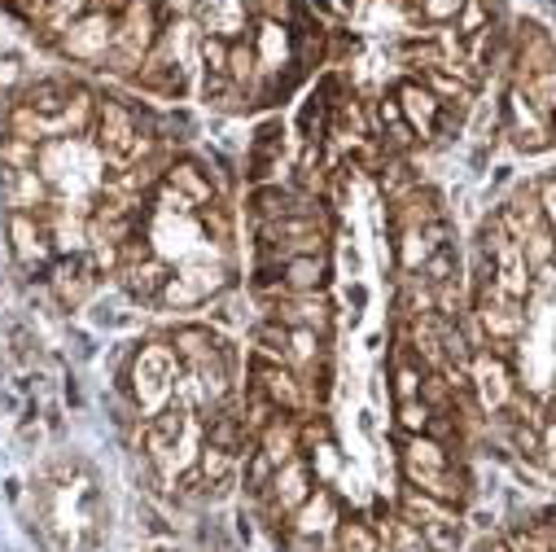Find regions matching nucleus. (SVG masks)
Segmentation results:
<instances>
[{
	"mask_svg": "<svg viewBox=\"0 0 556 552\" xmlns=\"http://www.w3.org/2000/svg\"><path fill=\"white\" fill-rule=\"evenodd\" d=\"M180 373H185V368H180V360H176L172 342H167V338H154V342H146V347H136L131 368L123 373V386L131 390L136 407L159 412V407L172 399V390H176V377H180Z\"/></svg>",
	"mask_w": 556,
	"mask_h": 552,
	"instance_id": "nucleus-1",
	"label": "nucleus"
},
{
	"mask_svg": "<svg viewBox=\"0 0 556 552\" xmlns=\"http://www.w3.org/2000/svg\"><path fill=\"white\" fill-rule=\"evenodd\" d=\"M245 390L263 394L276 412H290V417H307V412H316L312 399H307L303 377H299L290 364H276V360H258V355H250V381H245Z\"/></svg>",
	"mask_w": 556,
	"mask_h": 552,
	"instance_id": "nucleus-2",
	"label": "nucleus"
},
{
	"mask_svg": "<svg viewBox=\"0 0 556 552\" xmlns=\"http://www.w3.org/2000/svg\"><path fill=\"white\" fill-rule=\"evenodd\" d=\"M5 237H10V254L27 276H45L58 259L53 233L36 211H5Z\"/></svg>",
	"mask_w": 556,
	"mask_h": 552,
	"instance_id": "nucleus-3",
	"label": "nucleus"
},
{
	"mask_svg": "<svg viewBox=\"0 0 556 552\" xmlns=\"http://www.w3.org/2000/svg\"><path fill=\"white\" fill-rule=\"evenodd\" d=\"M45 286H49V294H53V303L62 312H75V308H84L97 294L101 272H97V263H92L88 250H71V254H58L53 259V267L45 272Z\"/></svg>",
	"mask_w": 556,
	"mask_h": 552,
	"instance_id": "nucleus-4",
	"label": "nucleus"
},
{
	"mask_svg": "<svg viewBox=\"0 0 556 552\" xmlns=\"http://www.w3.org/2000/svg\"><path fill=\"white\" fill-rule=\"evenodd\" d=\"M114 27L118 18L114 14H101V10H88L84 18H75L58 45V58L75 62V66H101V58L114 49Z\"/></svg>",
	"mask_w": 556,
	"mask_h": 552,
	"instance_id": "nucleus-5",
	"label": "nucleus"
},
{
	"mask_svg": "<svg viewBox=\"0 0 556 552\" xmlns=\"http://www.w3.org/2000/svg\"><path fill=\"white\" fill-rule=\"evenodd\" d=\"M504 131H508V141L521 150V154H543L556 146V131H552V118L539 114L513 84L504 92Z\"/></svg>",
	"mask_w": 556,
	"mask_h": 552,
	"instance_id": "nucleus-6",
	"label": "nucleus"
},
{
	"mask_svg": "<svg viewBox=\"0 0 556 552\" xmlns=\"http://www.w3.org/2000/svg\"><path fill=\"white\" fill-rule=\"evenodd\" d=\"M263 316L267 321H281L286 329H316V334H325L329 338V329H333V303H329V294L320 290V294H276V299H267L263 303Z\"/></svg>",
	"mask_w": 556,
	"mask_h": 552,
	"instance_id": "nucleus-7",
	"label": "nucleus"
},
{
	"mask_svg": "<svg viewBox=\"0 0 556 552\" xmlns=\"http://www.w3.org/2000/svg\"><path fill=\"white\" fill-rule=\"evenodd\" d=\"M513 79H530V75H556V40L552 32H543L539 23H521L513 36Z\"/></svg>",
	"mask_w": 556,
	"mask_h": 552,
	"instance_id": "nucleus-8",
	"label": "nucleus"
},
{
	"mask_svg": "<svg viewBox=\"0 0 556 552\" xmlns=\"http://www.w3.org/2000/svg\"><path fill=\"white\" fill-rule=\"evenodd\" d=\"M0 202H5V211H45L49 202H58V189L45 180L40 167L31 172L0 167Z\"/></svg>",
	"mask_w": 556,
	"mask_h": 552,
	"instance_id": "nucleus-9",
	"label": "nucleus"
},
{
	"mask_svg": "<svg viewBox=\"0 0 556 552\" xmlns=\"http://www.w3.org/2000/svg\"><path fill=\"white\" fill-rule=\"evenodd\" d=\"M286 123L281 118H267L258 131H254V146H250V159H245V176L254 180V185H271L276 180V172H281V163H286Z\"/></svg>",
	"mask_w": 556,
	"mask_h": 552,
	"instance_id": "nucleus-10",
	"label": "nucleus"
},
{
	"mask_svg": "<svg viewBox=\"0 0 556 552\" xmlns=\"http://www.w3.org/2000/svg\"><path fill=\"white\" fill-rule=\"evenodd\" d=\"M167 342H172V351H176V360H180L185 373H193V368L219 360L224 347H228L211 325H176V329L167 334Z\"/></svg>",
	"mask_w": 556,
	"mask_h": 552,
	"instance_id": "nucleus-11",
	"label": "nucleus"
},
{
	"mask_svg": "<svg viewBox=\"0 0 556 552\" xmlns=\"http://www.w3.org/2000/svg\"><path fill=\"white\" fill-rule=\"evenodd\" d=\"M172 272H176V267H172L163 254H150V259H141V263L118 267L114 281H118L136 303H159V294H163V286H167Z\"/></svg>",
	"mask_w": 556,
	"mask_h": 552,
	"instance_id": "nucleus-12",
	"label": "nucleus"
},
{
	"mask_svg": "<svg viewBox=\"0 0 556 552\" xmlns=\"http://www.w3.org/2000/svg\"><path fill=\"white\" fill-rule=\"evenodd\" d=\"M299 422L303 417H290V412H276V417L258 430V439H254V448L281 469L286 461H294V456H303V430H299Z\"/></svg>",
	"mask_w": 556,
	"mask_h": 552,
	"instance_id": "nucleus-13",
	"label": "nucleus"
},
{
	"mask_svg": "<svg viewBox=\"0 0 556 552\" xmlns=\"http://www.w3.org/2000/svg\"><path fill=\"white\" fill-rule=\"evenodd\" d=\"M163 185H172L176 193H185L198 211H202V206H211V202H219V189H215V180H211L206 163H202V159H189V154H180V159H172V163H167Z\"/></svg>",
	"mask_w": 556,
	"mask_h": 552,
	"instance_id": "nucleus-14",
	"label": "nucleus"
},
{
	"mask_svg": "<svg viewBox=\"0 0 556 552\" xmlns=\"http://www.w3.org/2000/svg\"><path fill=\"white\" fill-rule=\"evenodd\" d=\"M342 517H338V500H333V491L320 482L307 500H303V509L286 522V530H294V535H307V539H320V535H333V526H338Z\"/></svg>",
	"mask_w": 556,
	"mask_h": 552,
	"instance_id": "nucleus-15",
	"label": "nucleus"
},
{
	"mask_svg": "<svg viewBox=\"0 0 556 552\" xmlns=\"http://www.w3.org/2000/svg\"><path fill=\"white\" fill-rule=\"evenodd\" d=\"M75 84H79V79H66V75H40V79H27L23 88H14V97L27 101L40 118H58V114L66 110Z\"/></svg>",
	"mask_w": 556,
	"mask_h": 552,
	"instance_id": "nucleus-16",
	"label": "nucleus"
},
{
	"mask_svg": "<svg viewBox=\"0 0 556 552\" xmlns=\"http://www.w3.org/2000/svg\"><path fill=\"white\" fill-rule=\"evenodd\" d=\"M97 105H101V97H97L92 88L75 84L66 110L53 118V136H71V141H84V136H92V127H97Z\"/></svg>",
	"mask_w": 556,
	"mask_h": 552,
	"instance_id": "nucleus-17",
	"label": "nucleus"
},
{
	"mask_svg": "<svg viewBox=\"0 0 556 552\" xmlns=\"http://www.w3.org/2000/svg\"><path fill=\"white\" fill-rule=\"evenodd\" d=\"M281 286L290 294H320L329 286V254H294V259H281Z\"/></svg>",
	"mask_w": 556,
	"mask_h": 552,
	"instance_id": "nucleus-18",
	"label": "nucleus"
},
{
	"mask_svg": "<svg viewBox=\"0 0 556 552\" xmlns=\"http://www.w3.org/2000/svg\"><path fill=\"white\" fill-rule=\"evenodd\" d=\"M329 548L333 552H381V530L364 517H342L329 535Z\"/></svg>",
	"mask_w": 556,
	"mask_h": 552,
	"instance_id": "nucleus-19",
	"label": "nucleus"
},
{
	"mask_svg": "<svg viewBox=\"0 0 556 552\" xmlns=\"http://www.w3.org/2000/svg\"><path fill=\"white\" fill-rule=\"evenodd\" d=\"M500 5H504V0H469V5L456 14L452 32H456L460 40H469V36H478V32L495 27V23H500Z\"/></svg>",
	"mask_w": 556,
	"mask_h": 552,
	"instance_id": "nucleus-20",
	"label": "nucleus"
},
{
	"mask_svg": "<svg viewBox=\"0 0 556 552\" xmlns=\"http://www.w3.org/2000/svg\"><path fill=\"white\" fill-rule=\"evenodd\" d=\"M36 163H40V146H36V141H23V136H14V131L0 127V167L31 172Z\"/></svg>",
	"mask_w": 556,
	"mask_h": 552,
	"instance_id": "nucleus-21",
	"label": "nucleus"
},
{
	"mask_svg": "<svg viewBox=\"0 0 556 552\" xmlns=\"http://www.w3.org/2000/svg\"><path fill=\"white\" fill-rule=\"evenodd\" d=\"M430 417H434V407H430L426 399H403V403H394L399 435H426V430H430Z\"/></svg>",
	"mask_w": 556,
	"mask_h": 552,
	"instance_id": "nucleus-22",
	"label": "nucleus"
},
{
	"mask_svg": "<svg viewBox=\"0 0 556 552\" xmlns=\"http://www.w3.org/2000/svg\"><path fill=\"white\" fill-rule=\"evenodd\" d=\"M465 5L469 0H416V18L430 23V27H452Z\"/></svg>",
	"mask_w": 556,
	"mask_h": 552,
	"instance_id": "nucleus-23",
	"label": "nucleus"
},
{
	"mask_svg": "<svg viewBox=\"0 0 556 552\" xmlns=\"http://www.w3.org/2000/svg\"><path fill=\"white\" fill-rule=\"evenodd\" d=\"M250 18H263V23H286V27H294L299 5H294V0H250Z\"/></svg>",
	"mask_w": 556,
	"mask_h": 552,
	"instance_id": "nucleus-24",
	"label": "nucleus"
},
{
	"mask_svg": "<svg viewBox=\"0 0 556 552\" xmlns=\"http://www.w3.org/2000/svg\"><path fill=\"white\" fill-rule=\"evenodd\" d=\"M534 193H539V206H543L547 224L556 228V172H547L543 180H534Z\"/></svg>",
	"mask_w": 556,
	"mask_h": 552,
	"instance_id": "nucleus-25",
	"label": "nucleus"
},
{
	"mask_svg": "<svg viewBox=\"0 0 556 552\" xmlns=\"http://www.w3.org/2000/svg\"><path fill=\"white\" fill-rule=\"evenodd\" d=\"M92 10H101V14H114V18H118V14L127 10V0H92Z\"/></svg>",
	"mask_w": 556,
	"mask_h": 552,
	"instance_id": "nucleus-26",
	"label": "nucleus"
},
{
	"mask_svg": "<svg viewBox=\"0 0 556 552\" xmlns=\"http://www.w3.org/2000/svg\"><path fill=\"white\" fill-rule=\"evenodd\" d=\"M552 131H556V114H552Z\"/></svg>",
	"mask_w": 556,
	"mask_h": 552,
	"instance_id": "nucleus-27",
	"label": "nucleus"
}]
</instances>
